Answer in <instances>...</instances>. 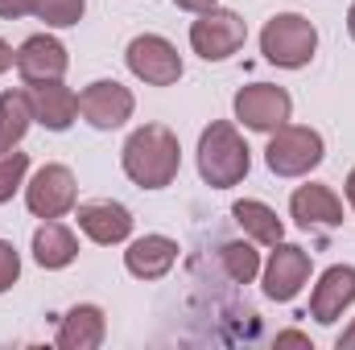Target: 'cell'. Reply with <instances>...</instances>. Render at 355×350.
Returning a JSON list of instances; mask_svg holds the SVG:
<instances>
[{"label":"cell","instance_id":"1","mask_svg":"<svg viewBox=\"0 0 355 350\" xmlns=\"http://www.w3.org/2000/svg\"><path fill=\"white\" fill-rule=\"evenodd\" d=\"M120 165L141 190H166L174 185L178 169H182V145L166 124H141L124 140Z\"/></svg>","mask_w":355,"mask_h":350},{"label":"cell","instance_id":"2","mask_svg":"<svg viewBox=\"0 0 355 350\" xmlns=\"http://www.w3.org/2000/svg\"><path fill=\"white\" fill-rule=\"evenodd\" d=\"M252 169V149L236 132L232 120H211L198 136V174L211 190L240 185Z\"/></svg>","mask_w":355,"mask_h":350},{"label":"cell","instance_id":"3","mask_svg":"<svg viewBox=\"0 0 355 350\" xmlns=\"http://www.w3.org/2000/svg\"><path fill=\"white\" fill-rule=\"evenodd\" d=\"M314 50H318V29L302 12H277V17H268L265 29H261V54L272 66L302 71L314 58Z\"/></svg>","mask_w":355,"mask_h":350},{"label":"cell","instance_id":"4","mask_svg":"<svg viewBox=\"0 0 355 350\" xmlns=\"http://www.w3.org/2000/svg\"><path fill=\"white\" fill-rule=\"evenodd\" d=\"M322 157H327V145L306 124H281L265 149V165L277 177H306L322 165Z\"/></svg>","mask_w":355,"mask_h":350},{"label":"cell","instance_id":"5","mask_svg":"<svg viewBox=\"0 0 355 350\" xmlns=\"http://www.w3.org/2000/svg\"><path fill=\"white\" fill-rule=\"evenodd\" d=\"M244 42H248L244 17L232 12V8H219V4L198 12V21L190 25V46H194V54L202 62H223L236 50H244Z\"/></svg>","mask_w":355,"mask_h":350},{"label":"cell","instance_id":"6","mask_svg":"<svg viewBox=\"0 0 355 350\" xmlns=\"http://www.w3.org/2000/svg\"><path fill=\"white\" fill-rule=\"evenodd\" d=\"M124 62H128V71H132L141 83H149V87H174L178 79H182L178 46L170 37H162V33H141V37H132L128 50H124Z\"/></svg>","mask_w":355,"mask_h":350},{"label":"cell","instance_id":"7","mask_svg":"<svg viewBox=\"0 0 355 350\" xmlns=\"http://www.w3.org/2000/svg\"><path fill=\"white\" fill-rule=\"evenodd\" d=\"M236 120L252 132H277L289 111H293V99L285 87H272V83H252V87L236 91Z\"/></svg>","mask_w":355,"mask_h":350},{"label":"cell","instance_id":"8","mask_svg":"<svg viewBox=\"0 0 355 350\" xmlns=\"http://www.w3.org/2000/svg\"><path fill=\"white\" fill-rule=\"evenodd\" d=\"M132 107H137L132 91L124 87V83H116V79H95V83L79 95L83 120H87L91 128H99V132H112V128L128 124V120H132Z\"/></svg>","mask_w":355,"mask_h":350},{"label":"cell","instance_id":"9","mask_svg":"<svg viewBox=\"0 0 355 350\" xmlns=\"http://www.w3.org/2000/svg\"><path fill=\"white\" fill-rule=\"evenodd\" d=\"M75 198H79V185L67 165H42L25 185V202L37 219H62L75 206Z\"/></svg>","mask_w":355,"mask_h":350},{"label":"cell","instance_id":"10","mask_svg":"<svg viewBox=\"0 0 355 350\" xmlns=\"http://www.w3.org/2000/svg\"><path fill=\"white\" fill-rule=\"evenodd\" d=\"M310 280V252L297 243H272V256L265 264V297L268 301H293Z\"/></svg>","mask_w":355,"mask_h":350},{"label":"cell","instance_id":"11","mask_svg":"<svg viewBox=\"0 0 355 350\" xmlns=\"http://www.w3.org/2000/svg\"><path fill=\"white\" fill-rule=\"evenodd\" d=\"M67 66H71L67 46H62L58 37H50V33H33V37L21 42V50H17V75H21L29 87H33V83H54V79H62Z\"/></svg>","mask_w":355,"mask_h":350},{"label":"cell","instance_id":"12","mask_svg":"<svg viewBox=\"0 0 355 350\" xmlns=\"http://www.w3.org/2000/svg\"><path fill=\"white\" fill-rule=\"evenodd\" d=\"M289 214L297 219V227L306 231H331L343 223V202L331 185L322 181H310V185H297L293 198H289Z\"/></svg>","mask_w":355,"mask_h":350},{"label":"cell","instance_id":"13","mask_svg":"<svg viewBox=\"0 0 355 350\" xmlns=\"http://www.w3.org/2000/svg\"><path fill=\"white\" fill-rule=\"evenodd\" d=\"M355 305V268L352 264H335L318 276L314 293H310V317L331 326L343 317V309Z\"/></svg>","mask_w":355,"mask_h":350},{"label":"cell","instance_id":"14","mask_svg":"<svg viewBox=\"0 0 355 350\" xmlns=\"http://www.w3.org/2000/svg\"><path fill=\"white\" fill-rule=\"evenodd\" d=\"M79 231L87 235L91 243H124L132 235V210L112 202V198H99V202H83L79 206Z\"/></svg>","mask_w":355,"mask_h":350},{"label":"cell","instance_id":"15","mask_svg":"<svg viewBox=\"0 0 355 350\" xmlns=\"http://www.w3.org/2000/svg\"><path fill=\"white\" fill-rule=\"evenodd\" d=\"M29 107H33V120L50 132H67L79 116V95L71 87H62V79L54 83H33L29 87Z\"/></svg>","mask_w":355,"mask_h":350},{"label":"cell","instance_id":"16","mask_svg":"<svg viewBox=\"0 0 355 350\" xmlns=\"http://www.w3.org/2000/svg\"><path fill=\"white\" fill-rule=\"evenodd\" d=\"M178 252H182V248H178L170 235H141V239L128 243L124 268H128L137 280H162V276L178 264Z\"/></svg>","mask_w":355,"mask_h":350},{"label":"cell","instance_id":"17","mask_svg":"<svg viewBox=\"0 0 355 350\" xmlns=\"http://www.w3.org/2000/svg\"><path fill=\"white\" fill-rule=\"evenodd\" d=\"M103 330H107V322H103V309L99 305H75L58 322L54 342L62 350H95L103 342Z\"/></svg>","mask_w":355,"mask_h":350},{"label":"cell","instance_id":"18","mask_svg":"<svg viewBox=\"0 0 355 350\" xmlns=\"http://www.w3.org/2000/svg\"><path fill=\"white\" fill-rule=\"evenodd\" d=\"M75 256H79V239H75V231H71L67 223L46 219V223L33 231V260L42 264V268L58 272V268L75 264Z\"/></svg>","mask_w":355,"mask_h":350},{"label":"cell","instance_id":"19","mask_svg":"<svg viewBox=\"0 0 355 350\" xmlns=\"http://www.w3.org/2000/svg\"><path fill=\"white\" fill-rule=\"evenodd\" d=\"M232 219L240 223V231H244L248 239H257V243H265V248H272V243L285 239V223L277 219V210L265 206V202H257V198L236 202V206H232Z\"/></svg>","mask_w":355,"mask_h":350},{"label":"cell","instance_id":"20","mask_svg":"<svg viewBox=\"0 0 355 350\" xmlns=\"http://www.w3.org/2000/svg\"><path fill=\"white\" fill-rule=\"evenodd\" d=\"M33 124V107H29V91H4L0 95V157L12 153L25 132Z\"/></svg>","mask_w":355,"mask_h":350},{"label":"cell","instance_id":"21","mask_svg":"<svg viewBox=\"0 0 355 350\" xmlns=\"http://www.w3.org/2000/svg\"><path fill=\"white\" fill-rule=\"evenodd\" d=\"M219 264H223L232 284H252L257 272H261V256H257L252 243H223L219 248Z\"/></svg>","mask_w":355,"mask_h":350},{"label":"cell","instance_id":"22","mask_svg":"<svg viewBox=\"0 0 355 350\" xmlns=\"http://www.w3.org/2000/svg\"><path fill=\"white\" fill-rule=\"evenodd\" d=\"M83 8H87V0H33V4H29V12H33L37 21H46L50 29H71V25H79V21H83Z\"/></svg>","mask_w":355,"mask_h":350},{"label":"cell","instance_id":"23","mask_svg":"<svg viewBox=\"0 0 355 350\" xmlns=\"http://www.w3.org/2000/svg\"><path fill=\"white\" fill-rule=\"evenodd\" d=\"M25 169H29L25 153H4L0 157V202H12V194L25 185Z\"/></svg>","mask_w":355,"mask_h":350},{"label":"cell","instance_id":"24","mask_svg":"<svg viewBox=\"0 0 355 350\" xmlns=\"http://www.w3.org/2000/svg\"><path fill=\"white\" fill-rule=\"evenodd\" d=\"M17 276H21V256L8 239H0V293H8L17 284Z\"/></svg>","mask_w":355,"mask_h":350},{"label":"cell","instance_id":"25","mask_svg":"<svg viewBox=\"0 0 355 350\" xmlns=\"http://www.w3.org/2000/svg\"><path fill=\"white\" fill-rule=\"evenodd\" d=\"M29 4H33V0H0V17H4V21H17V17L29 12Z\"/></svg>","mask_w":355,"mask_h":350},{"label":"cell","instance_id":"26","mask_svg":"<svg viewBox=\"0 0 355 350\" xmlns=\"http://www.w3.org/2000/svg\"><path fill=\"white\" fill-rule=\"evenodd\" d=\"M277 347H310V338L297 330H285V334H277Z\"/></svg>","mask_w":355,"mask_h":350},{"label":"cell","instance_id":"27","mask_svg":"<svg viewBox=\"0 0 355 350\" xmlns=\"http://www.w3.org/2000/svg\"><path fill=\"white\" fill-rule=\"evenodd\" d=\"M8 66H17V50H12V46L4 42V37H0V75H4Z\"/></svg>","mask_w":355,"mask_h":350},{"label":"cell","instance_id":"28","mask_svg":"<svg viewBox=\"0 0 355 350\" xmlns=\"http://www.w3.org/2000/svg\"><path fill=\"white\" fill-rule=\"evenodd\" d=\"M178 8H186V12H207V8H215V0H174Z\"/></svg>","mask_w":355,"mask_h":350},{"label":"cell","instance_id":"29","mask_svg":"<svg viewBox=\"0 0 355 350\" xmlns=\"http://www.w3.org/2000/svg\"><path fill=\"white\" fill-rule=\"evenodd\" d=\"M339 350H355V322L343 330V334H339Z\"/></svg>","mask_w":355,"mask_h":350},{"label":"cell","instance_id":"30","mask_svg":"<svg viewBox=\"0 0 355 350\" xmlns=\"http://www.w3.org/2000/svg\"><path fill=\"white\" fill-rule=\"evenodd\" d=\"M347 202H352V210H355V169L347 174Z\"/></svg>","mask_w":355,"mask_h":350},{"label":"cell","instance_id":"31","mask_svg":"<svg viewBox=\"0 0 355 350\" xmlns=\"http://www.w3.org/2000/svg\"><path fill=\"white\" fill-rule=\"evenodd\" d=\"M347 33H352V37H355V4H352V8H347Z\"/></svg>","mask_w":355,"mask_h":350}]
</instances>
